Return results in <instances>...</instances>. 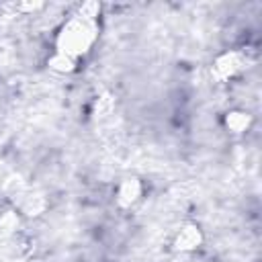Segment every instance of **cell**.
I'll use <instances>...</instances> for the list:
<instances>
[{
  "instance_id": "cell-1",
  "label": "cell",
  "mask_w": 262,
  "mask_h": 262,
  "mask_svg": "<svg viewBox=\"0 0 262 262\" xmlns=\"http://www.w3.org/2000/svg\"><path fill=\"white\" fill-rule=\"evenodd\" d=\"M98 25L92 14H76L68 23H63L57 43H55V55L51 63L61 72H72L80 57H84L94 41H96Z\"/></svg>"
}]
</instances>
